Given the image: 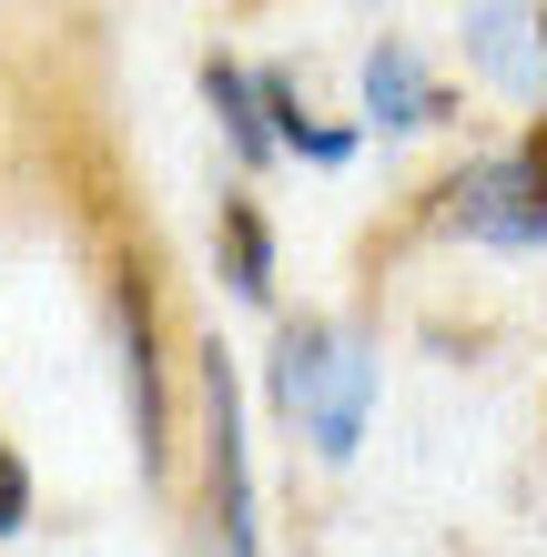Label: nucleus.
<instances>
[{
    "label": "nucleus",
    "mask_w": 547,
    "mask_h": 557,
    "mask_svg": "<svg viewBox=\"0 0 547 557\" xmlns=\"http://www.w3.org/2000/svg\"><path fill=\"white\" fill-rule=\"evenodd\" d=\"M375 355H365V335H345V324H325V314H295L274 335V406L295 416V436L314 446V456H356L365 446V416H375Z\"/></svg>",
    "instance_id": "nucleus-1"
},
{
    "label": "nucleus",
    "mask_w": 547,
    "mask_h": 557,
    "mask_svg": "<svg viewBox=\"0 0 547 557\" xmlns=\"http://www.w3.org/2000/svg\"><path fill=\"white\" fill-rule=\"evenodd\" d=\"M446 203H457V234H476L487 253H537L547 244V122H527L507 152H476L446 183Z\"/></svg>",
    "instance_id": "nucleus-2"
},
{
    "label": "nucleus",
    "mask_w": 547,
    "mask_h": 557,
    "mask_svg": "<svg viewBox=\"0 0 547 557\" xmlns=\"http://www.w3.org/2000/svg\"><path fill=\"white\" fill-rule=\"evenodd\" d=\"M203 456H213V537L223 557H264L253 547V476H244V385L234 355L203 345Z\"/></svg>",
    "instance_id": "nucleus-3"
},
{
    "label": "nucleus",
    "mask_w": 547,
    "mask_h": 557,
    "mask_svg": "<svg viewBox=\"0 0 547 557\" xmlns=\"http://www.w3.org/2000/svg\"><path fill=\"white\" fill-rule=\"evenodd\" d=\"M446 112H457V91L415 61V41H375L365 51V122L375 133H436Z\"/></svg>",
    "instance_id": "nucleus-4"
},
{
    "label": "nucleus",
    "mask_w": 547,
    "mask_h": 557,
    "mask_svg": "<svg viewBox=\"0 0 547 557\" xmlns=\"http://www.w3.org/2000/svg\"><path fill=\"white\" fill-rule=\"evenodd\" d=\"M122 375H133L142 476H163V467H173V416H163V366H152V294H142V274L122 284Z\"/></svg>",
    "instance_id": "nucleus-5"
},
{
    "label": "nucleus",
    "mask_w": 547,
    "mask_h": 557,
    "mask_svg": "<svg viewBox=\"0 0 547 557\" xmlns=\"http://www.w3.org/2000/svg\"><path fill=\"white\" fill-rule=\"evenodd\" d=\"M213 244H223V284H234L244 305H264V294H274V223H264V203H253V193H234V203H223Z\"/></svg>",
    "instance_id": "nucleus-6"
},
{
    "label": "nucleus",
    "mask_w": 547,
    "mask_h": 557,
    "mask_svg": "<svg viewBox=\"0 0 547 557\" xmlns=\"http://www.w3.org/2000/svg\"><path fill=\"white\" fill-rule=\"evenodd\" d=\"M203 102L223 112V133H234V152L244 162H274V133H264V91H253V72H244V61H203Z\"/></svg>",
    "instance_id": "nucleus-7"
},
{
    "label": "nucleus",
    "mask_w": 547,
    "mask_h": 557,
    "mask_svg": "<svg viewBox=\"0 0 547 557\" xmlns=\"http://www.w3.org/2000/svg\"><path fill=\"white\" fill-rule=\"evenodd\" d=\"M467 51L487 61L497 82H518V91L547 72V61H537V30H527V11H467Z\"/></svg>",
    "instance_id": "nucleus-8"
},
{
    "label": "nucleus",
    "mask_w": 547,
    "mask_h": 557,
    "mask_svg": "<svg viewBox=\"0 0 547 557\" xmlns=\"http://www.w3.org/2000/svg\"><path fill=\"white\" fill-rule=\"evenodd\" d=\"M21 528H30V467L0 446V537H21Z\"/></svg>",
    "instance_id": "nucleus-9"
},
{
    "label": "nucleus",
    "mask_w": 547,
    "mask_h": 557,
    "mask_svg": "<svg viewBox=\"0 0 547 557\" xmlns=\"http://www.w3.org/2000/svg\"><path fill=\"white\" fill-rule=\"evenodd\" d=\"M527 30H537V61H547V11H527Z\"/></svg>",
    "instance_id": "nucleus-10"
}]
</instances>
